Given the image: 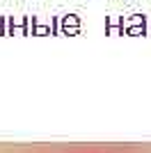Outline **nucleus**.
Wrapping results in <instances>:
<instances>
[{
    "mask_svg": "<svg viewBox=\"0 0 151 153\" xmlns=\"http://www.w3.org/2000/svg\"><path fill=\"white\" fill-rule=\"evenodd\" d=\"M124 30L128 34H144L147 32V19L142 14H133V19L124 21Z\"/></svg>",
    "mask_w": 151,
    "mask_h": 153,
    "instance_id": "obj_1",
    "label": "nucleus"
},
{
    "mask_svg": "<svg viewBox=\"0 0 151 153\" xmlns=\"http://www.w3.org/2000/svg\"><path fill=\"white\" fill-rule=\"evenodd\" d=\"M60 25H62V34H76L80 30V19L76 14H67V16H62Z\"/></svg>",
    "mask_w": 151,
    "mask_h": 153,
    "instance_id": "obj_2",
    "label": "nucleus"
},
{
    "mask_svg": "<svg viewBox=\"0 0 151 153\" xmlns=\"http://www.w3.org/2000/svg\"><path fill=\"white\" fill-rule=\"evenodd\" d=\"M28 23H30V19H28V16L21 21L19 25H16V23H14V19H12V23H9V30H12V32H21V34H28Z\"/></svg>",
    "mask_w": 151,
    "mask_h": 153,
    "instance_id": "obj_3",
    "label": "nucleus"
},
{
    "mask_svg": "<svg viewBox=\"0 0 151 153\" xmlns=\"http://www.w3.org/2000/svg\"><path fill=\"white\" fill-rule=\"evenodd\" d=\"M0 34H5V19L0 16Z\"/></svg>",
    "mask_w": 151,
    "mask_h": 153,
    "instance_id": "obj_4",
    "label": "nucleus"
}]
</instances>
